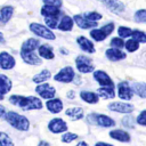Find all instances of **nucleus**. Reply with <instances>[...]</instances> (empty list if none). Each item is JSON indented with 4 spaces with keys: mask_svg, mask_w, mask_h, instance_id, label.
<instances>
[{
    "mask_svg": "<svg viewBox=\"0 0 146 146\" xmlns=\"http://www.w3.org/2000/svg\"><path fill=\"white\" fill-rule=\"evenodd\" d=\"M10 104L22 108L23 111H33L41 110L43 104L40 98L35 96H22V95H11L9 97Z\"/></svg>",
    "mask_w": 146,
    "mask_h": 146,
    "instance_id": "obj_1",
    "label": "nucleus"
},
{
    "mask_svg": "<svg viewBox=\"0 0 146 146\" xmlns=\"http://www.w3.org/2000/svg\"><path fill=\"white\" fill-rule=\"evenodd\" d=\"M10 127H13L14 129L22 131V132H26L30 129V121L25 115H22L17 112L14 111H8L6 112L5 119H3Z\"/></svg>",
    "mask_w": 146,
    "mask_h": 146,
    "instance_id": "obj_2",
    "label": "nucleus"
},
{
    "mask_svg": "<svg viewBox=\"0 0 146 146\" xmlns=\"http://www.w3.org/2000/svg\"><path fill=\"white\" fill-rule=\"evenodd\" d=\"M87 120L90 124H95V125L103 127V128H111L116 124L115 121L111 116L106 114H99V113H90L87 116Z\"/></svg>",
    "mask_w": 146,
    "mask_h": 146,
    "instance_id": "obj_3",
    "label": "nucleus"
},
{
    "mask_svg": "<svg viewBox=\"0 0 146 146\" xmlns=\"http://www.w3.org/2000/svg\"><path fill=\"white\" fill-rule=\"evenodd\" d=\"M29 27H30V31L36 36H40V38L47 39V40H55L56 39L55 33L43 24H40V23H36V22H32Z\"/></svg>",
    "mask_w": 146,
    "mask_h": 146,
    "instance_id": "obj_4",
    "label": "nucleus"
},
{
    "mask_svg": "<svg viewBox=\"0 0 146 146\" xmlns=\"http://www.w3.org/2000/svg\"><path fill=\"white\" fill-rule=\"evenodd\" d=\"M75 67L80 73L83 74L95 71V65L92 64V59L86 55H79L75 57Z\"/></svg>",
    "mask_w": 146,
    "mask_h": 146,
    "instance_id": "obj_5",
    "label": "nucleus"
},
{
    "mask_svg": "<svg viewBox=\"0 0 146 146\" xmlns=\"http://www.w3.org/2000/svg\"><path fill=\"white\" fill-rule=\"evenodd\" d=\"M74 79H75V72L72 66H65L54 75V80L60 83H70Z\"/></svg>",
    "mask_w": 146,
    "mask_h": 146,
    "instance_id": "obj_6",
    "label": "nucleus"
},
{
    "mask_svg": "<svg viewBox=\"0 0 146 146\" xmlns=\"http://www.w3.org/2000/svg\"><path fill=\"white\" fill-rule=\"evenodd\" d=\"M107 108L112 112L122 113V114H131L135 110V106L130 103L125 102H112L107 105Z\"/></svg>",
    "mask_w": 146,
    "mask_h": 146,
    "instance_id": "obj_7",
    "label": "nucleus"
},
{
    "mask_svg": "<svg viewBox=\"0 0 146 146\" xmlns=\"http://www.w3.org/2000/svg\"><path fill=\"white\" fill-rule=\"evenodd\" d=\"M48 130L52 133H64L67 131L68 125L62 117H54L48 122Z\"/></svg>",
    "mask_w": 146,
    "mask_h": 146,
    "instance_id": "obj_8",
    "label": "nucleus"
},
{
    "mask_svg": "<svg viewBox=\"0 0 146 146\" xmlns=\"http://www.w3.org/2000/svg\"><path fill=\"white\" fill-rule=\"evenodd\" d=\"M35 92L42 99H46V100H49L51 98H55V96H56V89L51 84H49V83L38 84L35 87Z\"/></svg>",
    "mask_w": 146,
    "mask_h": 146,
    "instance_id": "obj_9",
    "label": "nucleus"
},
{
    "mask_svg": "<svg viewBox=\"0 0 146 146\" xmlns=\"http://www.w3.org/2000/svg\"><path fill=\"white\" fill-rule=\"evenodd\" d=\"M116 90H117L119 98L122 99V100H130L133 97V92H132L131 86L127 81L119 82L117 86H116Z\"/></svg>",
    "mask_w": 146,
    "mask_h": 146,
    "instance_id": "obj_10",
    "label": "nucleus"
},
{
    "mask_svg": "<svg viewBox=\"0 0 146 146\" xmlns=\"http://www.w3.org/2000/svg\"><path fill=\"white\" fill-rule=\"evenodd\" d=\"M92 76L96 80V82H98V84L100 87H114L113 80L111 79V76L102 70H96L92 72Z\"/></svg>",
    "mask_w": 146,
    "mask_h": 146,
    "instance_id": "obj_11",
    "label": "nucleus"
},
{
    "mask_svg": "<svg viewBox=\"0 0 146 146\" xmlns=\"http://www.w3.org/2000/svg\"><path fill=\"white\" fill-rule=\"evenodd\" d=\"M16 65V59L13 55H10L8 51H1L0 52V68L8 71L13 70Z\"/></svg>",
    "mask_w": 146,
    "mask_h": 146,
    "instance_id": "obj_12",
    "label": "nucleus"
},
{
    "mask_svg": "<svg viewBox=\"0 0 146 146\" xmlns=\"http://www.w3.org/2000/svg\"><path fill=\"white\" fill-rule=\"evenodd\" d=\"M103 5L114 14H121L125 10V6L120 0H100Z\"/></svg>",
    "mask_w": 146,
    "mask_h": 146,
    "instance_id": "obj_13",
    "label": "nucleus"
},
{
    "mask_svg": "<svg viewBox=\"0 0 146 146\" xmlns=\"http://www.w3.org/2000/svg\"><path fill=\"white\" fill-rule=\"evenodd\" d=\"M108 136L112 139L117 140L120 143H130V140H131L130 133L125 130H122V129H113L108 132Z\"/></svg>",
    "mask_w": 146,
    "mask_h": 146,
    "instance_id": "obj_14",
    "label": "nucleus"
},
{
    "mask_svg": "<svg viewBox=\"0 0 146 146\" xmlns=\"http://www.w3.org/2000/svg\"><path fill=\"white\" fill-rule=\"evenodd\" d=\"M76 43L79 44L80 49L87 54H95L96 52V49H95L92 41H90L88 38L83 36V35H79L76 38Z\"/></svg>",
    "mask_w": 146,
    "mask_h": 146,
    "instance_id": "obj_15",
    "label": "nucleus"
},
{
    "mask_svg": "<svg viewBox=\"0 0 146 146\" xmlns=\"http://www.w3.org/2000/svg\"><path fill=\"white\" fill-rule=\"evenodd\" d=\"M19 55H21V58L22 60L25 63V64H29V65H40L42 63L41 58L36 55L35 51H19Z\"/></svg>",
    "mask_w": 146,
    "mask_h": 146,
    "instance_id": "obj_16",
    "label": "nucleus"
},
{
    "mask_svg": "<svg viewBox=\"0 0 146 146\" xmlns=\"http://www.w3.org/2000/svg\"><path fill=\"white\" fill-rule=\"evenodd\" d=\"M105 56H106V58H107L108 60H111V62H120V60H122V59H124V58L127 57L125 52L122 51L121 49L111 48V47H110L108 49H106Z\"/></svg>",
    "mask_w": 146,
    "mask_h": 146,
    "instance_id": "obj_17",
    "label": "nucleus"
},
{
    "mask_svg": "<svg viewBox=\"0 0 146 146\" xmlns=\"http://www.w3.org/2000/svg\"><path fill=\"white\" fill-rule=\"evenodd\" d=\"M72 19H73V22H74L80 29H82V30H88V29H91V30H92L94 27H97V25H98V23L87 21L86 18L82 17L81 14H76V15H74V16L72 17Z\"/></svg>",
    "mask_w": 146,
    "mask_h": 146,
    "instance_id": "obj_18",
    "label": "nucleus"
},
{
    "mask_svg": "<svg viewBox=\"0 0 146 146\" xmlns=\"http://www.w3.org/2000/svg\"><path fill=\"white\" fill-rule=\"evenodd\" d=\"M44 105H46L47 110L52 114H58L63 111V102H62V99L56 98V97L47 100Z\"/></svg>",
    "mask_w": 146,
    "mask_h": 146,
    "instance_id": "obj_19",
    "label": "nucleus"
},
{
    "mask_svg": "<svg viewBox=\"0 0 146 146\" xmlns=\"http://www.w3.org/2000/svg\"><path fill=\"white\" fill-rule=\"evenodd\" d=\"M65 115L68 116L71 120L73 121H79L81 119H83L84 116V111L82 107L80 106H74V107H68L65 111Z\"/></svg>",
    "mask_w": 146,
    "mask_h": 146,
    "instance_id": "obj_20",
    "label": "nucleus"
},
{
    "mask_svg": "<svg viewBox=\"0 0 146 146\" xmlns=\"http://www.w3.org/2000/svg\"><path fill=\"white\" fill-rule=\"evenodd\" d=\"M38 56L41 59H52L55 57L52 47L50 44H40L38 48Z\"/></svg>",
    "mask_w": 146,
    "mask_h": 146,
    "instance_id": "obj_21",
    "label": "nucleus"
},
{
    "mask_svg": "<svg viewBox=\"0 0 146 146\" xmlns=\"http://www.w3.org/2000/svg\"><path fill=\"white\" fill-rule=\"evenodd\" d=\"M40 14L44 18H55V17H59L60 9L59 8H56V7H50V6L43 5L41 7V9H40Z\"/></svg>",
    "mask_w": 146,
    "mask_h": 146,
    "instance_id": "obj_22",
    "label": "nucleus"
},
{
    "mask_svg": "<svg viewBox=\"0 0 146 146\" xmlns=\"http://www.w3.org/2000/svg\"><path fill=\"white\" fill-rule=\"evenodd\" d=\"M39 46H40V41L38 39H35V38H29V39H26L22 43L21 51H30V52H32V51H35L39 48Z\"/></svg>",
    "mask_w": 146,
    "mask_h": 146,
    "instance_id": "obj_23",
    "label": "nucleus"
},
{
    "mask_svg": "<svg viewBox=\"0 0 146 146\" xmlns=\"http://www.w3.org/2000/svg\"><path fill=\"white\" fill-rule=\"evenodd\" d=\"M73 24H74V22H73L72 17L68 15H64L62 17V19L59 21L56 29H58L62 32H70L73 29Z\"/></svg>",
    "mask_w": 146,
    "mask_h": 146,
    "instance_id": "obj_24",
    "label": "nucleus"
},
{
    "mask_svg": "<svg viewBox=\"0 0 146 146\" xmlns=\"http://www.w3.org/2000/svg\"><path fill=\"white\" fill-rule=\"evenodd\" d=\"M80 98L87 104H97L99 102V97L96 92L89 91V90H82L80 91Z\"/></svg>",
    "mask_w": 146,
    "mask_h": 146,
    "instance_id": "obj_25",
    "label": "nucleus"
},
{
    "mask_svg": "<svg viewBox=\"0 0 146 146\" xmlns=\"http://www.w3.org/2000/svg\"><path fill=\"white\" fill-rule=\"evenodd\" d=\"M14 14V7L13 6H3L0 8V24L8 23Z\"/></svg>",
    "mask_w": 146,
    "mask_h": 146,
    "instance_id": "obj_26",
    "label": "nucleus"
},
{
    "mask_svg": "<svg viewBox=\"0 0 146 146\" xmlns=\"http://www.w3.org/2000/svg\"><path fill=\"white\" fill-rule=\"evenodd\" d=\"M11 88H13L11 80L7 75L0 73V95L5 96L6 94H8L11 90Z\"/></svg>",
    "mask_w": 146,
    "mask_h": 146,
    "instance_id": "obj_27",
    "label": "nucleus"
},
{
    "mask_svg": "<svg viewBox=\"0 0 146 146\" xmlns=\"http://www.w3.org/2000/svg\"><path fill=\"white\" fill-rule=\"evenodd\" d=\"M96 94L99 98H103V99H112L115 97L114 87H99Z\"/></svg>",
    "mask_w": 146,
    "mask_h": 146,
    "instance_id": "obj_28",
    "label": "nucleus"
},
{
    "mask_svg": "<svg viewBox=\"0 0 146 146\" xmlns=\"http://www.w3.org/2000/svg\"><path fill=\"white\" fill-rule=\"evenodd\" d=\"M50 78H51L50 71L47 70V68H44V70H42L41 72H39L38 74H35V75L32 78V81H33L34 83H36V84H41V83H44L46 81H48Z\"/></svg>",
    "mask_w": 146,
    "mask_h": 146,
    "instance_id": "obj_29",
    "label": "nucleus"
},
{
    "mask_svg": "<svg viewBox=\"0 0 146 146\" xmlns=\"http://www.w3.org/2000/svg\"><path fill=\"white\" fill-rule=\"evenodd\" d=\"M90 36H91L95 41H97V42L104 41V40L107 38V35L105 34V32H104L102 29H92V30L90 31Z\"/></svg>",
    "mask_w": 146,
    "mask_h": 146,
    "instance_id": "obj_30",
    "label": "nucleus"
},
{
    "mask_svg": "<svg viewBox=\"0 0 146 146\" xmlns=\"http://www.w3.org/2000/svg\"><path fill=\"white\" fill-rule=\"evenodd\" d=\"M132 92L138 95L140 98H145V83L143 82H135L131 86Z\"/></svg>",
    "mask_w": 146,
    "mask_h": 146,
    "instance_id": "obj_31",
    "label": "nucleus"
},
{
    "mask_svg": "<svg viewBox=\"0 0 146 146\" xmlns=\"http://www.w3.org/2000/svg\"><path fill=\"white\" fill-rule=\"evenodd\" d=\"M82 17L86 18L87 21H90V22H95V23H98V21H100L103 18L102 14L97 13V11H87L84 14H82Z\"/></svg>",
    "mask_w": 146,
    "mask_h": 146,
    "instance_id": "obj_32",
    "label": "nucleus"
},
{
    "mask_svg": "<svg viewBox=\"0 0 146 146\" xmlns=\"http://www.w3.org/2000/svg\"><path fill=\"white\" fill-rule=\"evenodd\" d=\"M130 39H133L138 43H145V41H146L145 33L143 31H140V30H132L131 34H130Z\"/></svg>",
    "mask_w": 146,
    "mask_h": 146,
    "instance_id": "obj_33",
    "label": "nucleus"
},
{
    "mask_svg": "<svg viewBox=\"0 0 146 146\" xmlns=\"http://www.w3.org/2000/svg\"><path fill=\"white\" fill-rule=\"evenodd\" d=\"M0 146H15L13 139L9 137L8 133L0 131Z\"/></svg>",
    "mask_w": 146,
    "mask_h": 146,
    "instance_id": "obj_34",
    "label": "nucleus"
},
{
    "mask_svg": "<svg viewBox=\"0 0 146 146\" xmlns=\"http://www.w3.org/2000/svg\"><path fill=\"white\" fill-rule=\"evenodd\" d=\"M124 48L128 52H135L136 50L139 49V43L133 39H129L127 42H124Z\"/></svg>",
    "mask_w": 146,
    "mask_h": 146,
    "instance_id": "obj_35",
    "label": "nucleus"
},
{
    "mask_svg": "<svg viewBox=\"0 0 146 146\" xmlns=\"http://www.w3.org/2000/svg\"><path fill=\"white\" fill-rule=\"evenodd\" d=\"M78 137H79V136H78L76 133H74V132H70V131H66V132H64V133L62 135L60 140H62L63 143L68 144V143L74 141L75 139H78Z\"/></svg>",
    "mask_w": 146,
    "mask_h": 146,
    "instance_id": "obj_36",
    "label": "nucleus"
},
{
    "mask_svg": "<svg viewBox=\"0 0 146 146\" xmlns=\"http://www.w3.org/2000/svg\"><path fill=\"white\" fill-rule=\"evenodd\" d=\"M131 29L128 27V26H119L117 27V34H119V38L121 39H124V38H129L130 34H131Z\"/></svg>",
    "mask_w": 146,
    "mask_h": 146,
    "instance_id": "obj_37",
    "label": "nucleus"
},
{
    "mask_svg": "<svg viewBox=\"0 0 146 146\" xmlns=\"http://www.w3.org/2000/svg\"><path fill=\"white\" fill-rule=\"evenodd\" d=\"M133 17H135V21L136 22H138V23H145V18H146V11H145V9L144 8H141V9H138L136 13H135V15H133Z\"/></svg>",
    "mask_w": 146,
    "mask_h": 146,
    "instance_id": "obj_38",
    "label": "nucleus"
},
{
    "mask_svg": "<svg viewBox=\"0 0 146 146\" xmlns=\"http://www.w3.org/2000/svg\"><path fill=\"white\" fill-rule=\"evenodd\" d=\"M110 46H111V48L121 49V48L124 47V41H123V39H121V38H119V36H114V38L111 40Z\"/></svg>",
    "mask_w": 146,
    "mask_h": 146,
    "instance_id": "obj_39",
    "label": "nucleus"
},
{
    "mask_svg": "<svg viewBox=\"0 0 146 146\" xmlns=\"http://www.w3.org/2000/svg\"><path fill=\"white\" fill-rule=\"evenodd\" d=\"M58 19L59 17H55V18H44V23L47 25V27L49 30L51 29H56L57 25H58Z\"/></svg>",
    "mask_w": 146,
    "mask_h": 146,
    "instance_id": "obj_40",
    "label": "nucleus"
},
{
    "mask_svg": "<svg viewBox=\"0 0 146 146\" xmlns=\"http://www.w3.org/2000/svg\"><path fill=\"white\" fill-rule=\"evenodd\" d=\"M122 124H123L125 128L132 129V128H133V117H132L130 114H127V115L122 119Z\"/></svg>",
    "mask_w": 146,
    "mask_h": 146,
    "instance_id": "obj_41",
    "label": "nucleus"
},
{
    "mask_svg": "<svg viewBox=\"0 0 146 146\" xmlns=\"http://www.w3.org/2000/svg\"><path fill=\"white\" fill-rule=\"evenodd\" d=\"M136 122H137V124H139L141 127H145L146 125V112H145V110H143L138 114V116L136 119Z\"/></svg>",
    "mask_w": 146,
    "mask_h": 146,
    "instance_id": "obj_42",
    "label": "nucleus"
},
{
    "mask_svg": "<svg viewBox=\"0 0 146 146\" xmlns=\"http://www.w3.org/2000/svg\"><path fill=\"white\" fill-rule=\"evenodd\" d=\"M42 2H43V5H46V6L56 7V8H59V9H60V7H62V5H63L62 0H42Z\"/></svg>",
    "mask_w": 146,
    "mask_h": 146,
    "instance_id": "obj_43",
    "label": "nucleus"
},
{
    "mask_svg": "<svg viewBox=\"0 0 146 146\" xmlns=\"http://www.w3.org/2000/svg\"><path fill=\"white\" fill-rule=\"evenodd\" d=\"M100 29H102V30L105 32V34L108 36V35L114 31V23H113V22H110V23L105 24L104 26H102Z\"/></svg>",
    "mask_w": 146,
    "mask_h": 146,
    "instance_id": "obj_44",
    "label": "nucleus"
},
{
    "mask_svg": "<svg viewBox=\"0 0 146 146\" xmlns=\"http://www.w3.org/2000/svg\"><path fill=\"white\" fill-rule=\"evenodd\" d=\"M6 112H7V111H6V107H5L3 105H1V104H0V119H2V120L5 119Z\"/></svg>",
    "mask_w": 146,
    "mask_h": 146,
    "instance_id": "obj_45",
    "label": "nucleus"
},
{
    "mask_svg": "<svg viewBox=\"0 0 146 146\" xmlns=\"http://www.w3.org/2000/svg\"><path fill=\"white\" fill-rule=\"evenodd\" d=\"M95 146H114V145L108 144V143H105V141H97L95 144Z\"/></svg>",
    "mask_w": 146,
    "mask_h": 146,
    "instance_id": "obj_46",
    "label": "nucleus"
},
{
    "mask_svg": "<svg viewBox=\"0 0 146 146\" xmlns=\"http://www.w3.org/2000/svg\"><path fill=\"white\" fill-rule=\"evenodd\" d=\"M75 146H89V144L87 141H84V140H81V141H78L75 144Z\"/></svg>",
    "mask_w": 146,
    "mask_h": 146,
    "instance_id": "obj_47",
    "label": "nucleus"
},
{
    "mask_svg": "<svg viewBox=\"0 0 146 146\" xmlns=\"http://www.w3.org/2000/svg\"><path fill=\"white\" fill-rule=\"evenodd\" d=\"M75 97V94H74V91L73 90H70L68 92H67V98H70V99H73Z\"/></svg>",
    "mask_w": 146,
    "mask_h": 146,
    "instance_id": "obj_48",
    "label": "nucleus"
},
{
    "mask_svg": "<svg viewBox=\"0 0 146 146\" xmlns=\"http://www.w3.org/2000/svg\"><path fill=\"white\" fill-rule=\"evenodd\" d=\"M38 146H50V145H49L48 141H46V140H41V141L38 144Z\"/></svg>",
    "mask_w": 146,
    "mask_h": 146,
    "instance_id": "obj_49",
    "label": "nucleus"
},
{
    "mask_svg": "<svg viewBox=\"0 0 146 146\" xmlns=\"http://www.w3.org/2000/svg\"><path fill=\"white\" fill-rule=\"evenodd\" d=\"M3 42H5V38H3L2 32H0V43H3Z\"/></svg>",
    "mask_w": 146,
    "mask_h": 146,
    "instance_id": "obj_50",
    "label": "nucleus"
},
{
    "mask_svg": "<svg viewBox=\"0 0 146 146\" xmlns=\"http://www.w3.org/2000/svg\"><path fill=\"white\" fill-rule=\"evenodd\" d=\"M59 51H60L62 54H68V50H67V49H64V48H60Z\"/></svg>",
    "mask_w": 146,
    "mask_h": 146,
    "instance_id": "obj_51",
    "label": "nucleus"
},
{
    "mask_svg": "<svg viewBox=\"0 0 146 146\" xmlns=\"http://www.w3.org/2000/svg\"><path fill=\"white\" fill-rule=\"evenodd\" d=\"M5 98V96H2V95H0V100H2Z\"/></svg>",
    "mask_w": 146,
    "mask_h": 146,
    "instance_id": "obj_52",
    "label": "nucleus"
}]
</instances>
